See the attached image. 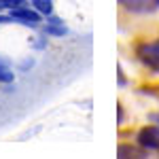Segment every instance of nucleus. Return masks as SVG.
Segmentation results:
<instances>
[{
  "instance_id": "obj_1",
  "label": "nucleus",
  "mask_w": 159,
  "mask_h": 159,
  "mask_svg": "<svg viewBox=\"0 0 159 159\" xmlns=\"http://www.w3.org/2000/svg\"><path fill=\"white\" fill-rule=\"evenodd\" d=\"M136 55L148 70L159 74V38L153 40V43H140L136 47Z\"/></svg>"
},
{
  "instance_id": "obj_2",
  "label": "nucleus",
  "mask_w": 159,
  "mask_h": 159,
  "mask_svg": "<svg viewBox=\"0 0 159 159\" xmlns=\"http://www.w3.org/2000/svg\"><path fill=\"white\" fill-rule=\"evenodd\" d=\"M138 147H144L147 151L159 153V125H147L138 132Z\"/></svg>"
},
{
  "instance_id": "obj_3",
  "label": "nucleus",
  "mask_w": 159,
  "mask_h": 159,
  "mask_svg": "<svg viewBox=\"0 0 159 159\" xmlns=\"http://www.w3.org/2000/svg\"><path fill=\"white\" fill-rule=\"evenodd\" d=\"M119 4H121L125 11L140 13V15L159 11V0H119Z\"/></svg>"
},
{
  "instance_id": "obj_4",
  "label": "nucleus",
  "mask_w": 159,
  "mask_h": 159,
  "mask_svg": "<svg viewBox=\"0 0 159 159\" xmlns=\"http://www.w3.org/2000/svg\"><path fill=\"white\" fill-rule=\"evenodd\" d=\"M11 17H13V21H19V24L30 25V28H36L38 21H40L38 13L36 11H30V9H25V7L13 9V11H11Z\"/></svg>"
},
{
  "instance_id": "obj_5",
  "label": "nucleus",
  "mask_w": 159,
  "mask_h": 159,
  "mask_svg": "<svg viewBox=\"0 0 159 159\" xmlns=\"http://www.w3.org/2000/svg\"><path fill=\"white\" fill-rule=\"evenodd\" d=\"M117 155H119V157H127V155H132V157H147V148H144V147L136 148V147L121 144V147H119V151H117Z\"/></svg>"
},
{
  "instance_id": "obj_6",
  "label": "nucleus",
  "mask_w": 159,
  "mask_h": 159,
  "mask_svg": "<svg viewBox=\"0 0 159 159\" xmlns=\"http://www.w3.org/2000/svg\"><path fill=\"white\" fill-rule=\"evenodd\" d=\"M45 32H47V34H51V36H64V34H66V25H64V21H57V24L47 21Z\"/></svg>"
},
{
  "instance_id": "obj_7",
  "label": "nucleus",
  "mask_w": 159,
  "mask_h": 159,
  "mask_svg": "<svg viewBox=\"0 0 159 159\" xmlns=\"http://www.w3.org/2000/svg\"><path fill=\"white\" fill-rule=\"evenodd\" d=\"M32 4H34V9H36L38 13H43V15H47V17L53 13V2H51V0H34Z\"/></svg>"
},
{
  "instance_id": "obj_8",
  "label": "nucleus",
  "mask_w": 159,
  "mask_h": 159,
  "mask_svg": "<svg viewBox=\"0 0 159 159\" xmlns=\"http://www.w3.org/2000/svg\"><path fill=\"white\" fill-rule=\"evenodd\" d=\"M13 79H15V74H13L7 66L0 64V83H13Z\"/></svg>"
},
{
  "instance_id": "obj_9",
  "label": "nucleus",
  "mask_w": 159,
  "mask_h": 159,
  "mask_svg": "<svg viewBox=\"0 0 159 159\" xmlns=\"http://www.w3.org/2000/svg\"><path fill=\"white\" fill-rule=\"evenodd\" d=\"M0 24H13L11 15H0Z\"/></svg>"
},
{
  "instance_id": "obj_10",
  "label": "nucleus",
  "mask_w": 159,
  "mask_h": 159,
  "mask_svg": "<svg viewBox=\"0 0 159 159\" xmlns=\"http://www.w3.org/2000/svg\"><path fill=\"white\" fill-rule=\"evenodd\" d=\"M125 83V76H123V72H121V68H119V85H123Z\"/></svg>"
},
{
  "instance_id": "obj_11",
  "label": "nucleus",
  "mask_w": 159,
  "mask_h": 159,
  "mask_svg": "<svg viewBox=\"0 0 159 159\" xmlns=\"http://www.w3.org/2000/svg\"><path fill=\"white\" fill-rule=\"evenodd\" d=\"M151 119H153L155 123H159V112H157V115H151Z\"/></svg>"
}]
</instances>
